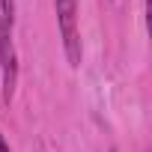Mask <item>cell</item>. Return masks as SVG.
Returning a JSON list of instances; mask_svg holds the SVG:
<instances>
[{
    "mask_svg": "<svg viewBox=\"0 0 152 152\" xmlns=\"http://www.w3.org/2000/svg\"><path fill=\"white\" fill-rule=\"evenodd\" d=\"M0 72H3V102L15 99L18 87V57H15V0H0Z\"/></svg>",
    "mask_w": 152,
    "mask_h": 152,
    "instance_id": "cell-1",
    "label": "cell"
},
{
    "mask_svg": "<svg viewBox=\"0 0 152 152\" xmlns=\"http://www.w3.org/2000/svg\"><path fill=\"white\" fill-rule=\"evenodd\" d=\"M0 152H9V146H6V140H3V134H0Z\"/></svg>",
    "mask_w": 152,
    "mask_h": 152,
    "instance_id": "cell-3",
    "label": "cell"
},
{
    "mask_svg": "<svg viewBox=\"0 0 152 152\" xmlns=\"http://www.w3.org/2000/svg\"><path fill=\"white\" fill-rule=\"evenodd\" d=\"M57 21H60L69 66H81L84 51H81V33H78V0H57Z\"/></svg>",
    "mask_w": 152,
    "mask_h": 152,
    "instance_id": "cell-2",
    "label": "cell"
}]
</instances>
